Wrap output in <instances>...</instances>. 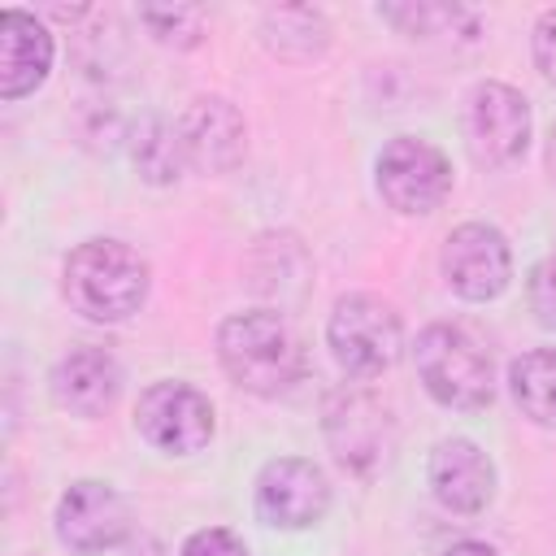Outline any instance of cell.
Here are the masks:
<instances>
[{
  "label": "cell",
  "instance_id": "d4e9b609",
  "mask_svg": "<svg viewBox=\"0 0 556 556\" xmlns=\"http://www.w3.org/2000/svg\"><path fill=\"white\" fill-rule=\"evenodd\" d=\"M547 169H552V178H556V126H552V135H547Z\"/></svg>",
  "mask_w": 556,
  "mask_h": 556
},
{
  "label": "cell",
  "instance_id": "9a60e30c",
  "mask_svg": "<svg viewBox=\"0 0 556 556\" xmlns=\"http://www.w3.org/2000/svg\"><path fill=\"white\" fill-rule=\"evenodd\" d=\"M52 30L26 13V9H4L0 13V96L22 100L35 87H43L52 70Z\"/></svg>",
  "mask_w": 556,
  "mask_h": 556
},
{
  "label": "cell",
  "instance_id": "3957f363",
  "mask_svg": "<svg viewBox=\"0 0 556 556\" xmlns=\"http://www.w3.org/2000/svg\"><path fill=\"white\" fill-rule=\"evenodd\" d=\"M426 395L452 413H478L495 395V365L486 348L456 321H430L413 343Z\"/></svg>",
  "mask_w": 556,
  "mask_h": 556
},
{
  "label": "cell",
  "instance_id": "277c9868",
  "mask_svg": "<svg viewBox=\"0 0 556 556\" xmlns=\"http://www.w3.org/2000/svg\"><path fill=\"white\" fill-rule=\"evenodd\" d=\"M326 348L339 361L348 378H378L387 374L404 352V321L395 304H387L374 291L339 295L326 321Z\"/></svg>",
  "mask_w": 556,
  "mask_h": 556
},
{
  "label": "cell",
  "instance_id": "ba28073f",
  "mask_svg": "<svg viewBox=\"0 0 556 556\" xmlns=\"http://www.w3.org/2000/svg\"><path fill=\"white\" fill-rule=\"evenodd\" d=\"M465 139L473 161L513 165L530 148V100L500 78H486L465 100Z\"/></svg>",
  "mask_w": 556,
  "mask_h": 556
},
{
  "label": "cell",
  "instance_id": "9c48e42d",
  "mask_svg": "<svg viewBox=\"0 0 556 556\" xmlns=\"http://www.w3.org/2000/svg\"><path fill=\"white\" fill-rule=\"evenodd\" d=\"M439 269L460 300L486 304V300L504 295L513 282V248H508L504 230H495L486 222H460L443 239Z\"/></svg>",
  "mask_w": 556,
  "mask_h": 556
},
{
  "label": "cell",
  "instance_id": "6da1fadb",
  "mask_svg": "<svg viewBox=\"0 0 556 556\" xmlns=\"http://www.w3.org/2000/svg\"><path fill=\"white\" fill-rule=\"evenodd\" d=\"M217 361L226 378L252 395H282L304 378V348L274 308H243L217 326Z\"/></svg>",
  "mask_w": 556,
  "mask_h": 556
},
{
  "label": "cell",
  "instance_id": "e0dca14e",
  "mask_svg": "<svg viewBox=\"0 0 556 556\" xmlns=\"http://www.w3.org/2000/svg\"><path fill=\"white\" fill-rule=\"evenodd\" d=\"M508 391L521 408L543 430H556V348H530L508 365Z\"/></svg>",
  "mask_w": 556,
  "mask_h": 556
},
{
  "label": "cell",
  "instance_id": "44dd1931",
  "mask_svg": "<svg viewBox=\"0 0 556 556\" xmlns=\"http://www.w3.org/2000/svg\"><path fill=\"white\" fill-rule=\"evenodd\" d=\"M526 300H530V313L543 330H556V252L543 256L530 278H526Z\"/></svg>",
  "mask_w": 556,
  "mask_h": 556
},
{
  "label": "cell",
  "instance_id": "d6986e66",
  "mask_svg": "<svg viewBox=\"0 0 556 556\" xmlns=\"http://www.w3.org/2000/svg\"><path fill=\"white\" fill-rule=\"evenodd\" d=\"M130 156H135V169H139L148 182H156V187L174 182L178 169L187 165V152H182V139H178V122H161V117L143 122V126L135 130Z\"/></svg>",
  "mask_w": 556,
  "mask_h": 556
},
{
  "label": "cell",
  "instance_id": "7402d4cb",
  "mask_svg": "<svg viewBox=\"0 0 556 556\" xmlns=\"http://www.w3.org/2000/svg\"><path fill=\"white\" fill-rule=\"evenodd\" d=\"M178 556H252V552H248V543H243L235 530H226V526H204V530H195V534L182 539Z\"/></svg>",
  "mask_w": 556,
  "mask_h": 556
},
{
  "label": "cell",
  "instance_id": "cb8c5ba5",
  "mask_svg": "<svg viewBox=\"0 0 556 556\" xmlns=\"http://www.w3.org/2000/svg\"><path fill=\"white\" fill-rule=\"evenodd\" d=\"M443 556H500L491 543H482V539H460V543H452Z\"/></svg>",
  "mask_w": 556,
  "mask_h": 556
},
{
  "label": "cell",
  "instance_id": "4fadbf2b",
  "mask_svg": "<svg viewBox=\"0 0 556 556\" xmlns=\"http://www.w3.org/2000/svg\"><path fill=\"white\" fill-rule=\"evenodd\" d=\"M426 478H430L434 500L447 513H456V517L482 513L491 504V495H495V465H491V456L473 439H443V443H434Z\"/></svg>",
  "mask_w": 556,
  "mask_h": 556
},
{
  "label": "cell",
  "instance_id": "ac0fdd59",
  "mask_svg": "<svg viewBox=\"0 0 556 556\" xmlns=\"http://www.w3.org/2000/svg\"><path fill=\"white\" fill-rule=\"evenodd\" d=\"M378 17L391 22L400 35L413 39H473L478 30V13L465 4H447V0H404V4H378Z\"/></svg>",
  "mask_w": 556,
  "mask_h": 556
},
{
  "label": "cell",
  "instance_id": "8992f818",
  "mask_svg": "<svg viewBox=\"0 0 556 556\" xmlns=\"http://www.w3.org/2000/svg\"><path fill=\"white\" fill-rule=\"evenodd\" d=\"M374 182L387 208L404 217H426L452 191V161L443 156L439 143L421 135H395L382 143L374 161Z\"/></svg>",
  "mask_w": 556,
  "mask_h": 556
},
{
  "label": "cell",
  "instance_id": "7c38bea8",
  "mask_svg": "<svg viewBox=\"0 0 556 556\" xmlns=\"http://www.w3.org/2000/svg\"><path fill=\"white\" fill-rule=\"evenodd\" d=\"M187 165L200 174H230L248 152V122L226 96H195L178 117Z\"/></svg>",
  "mask_w": 556,
  "mask_h": 556
},
{
  "label": "cell",
  "instance_id": "603a6c76",
  "mask_svg": "<svg viewBox=\"0 0 556 556\" xmlns=\"http://www.w3.org/2000/svg\"><path fill=\"white\" fill-rule=\"evenodd\" d=\"M530 48H534V65H539V74L556 87V9H543V13H539L534 35H530Z\"/></svg>",
  "mask_w": 556,
  "mask_h": 556
},
{
  "label": "cell",
  "instance_id": "52a82bcc",
  "mask_svg": "<svg viewBox=\"0 0 556 556\" xmlns=\"http://www.w3.org/2000/svg\"><path fill=\"white\" fill-rule=\"evenodd\" d=\"M135 430L156 452L191 456V452H204L213 443L217 413L200 387L178 382V378H161V382L143 387L139 404H135Z\"/></svg>",
  "mask_w": 556,
  "mask_h": 556
},
{
  "label": "cell",
  "instance_id": "5bb4252c",
  "mask_svg": "<svg viewBox=\"0 0 556 556\" xmlns=\"http://www.w3.org/2000/svg\"><path fill=\"white\" fill-rule=\"evenodd\" d=\"M48 391H52L56 408H65L74 417H104L122 395V365L104 348H91V343L70 348L52 365Z\"/></svg>",
  "mask_w": 556,
  "mask_h": 556
},
{
  "label": "cell",
  "instance_id": "7a4b0ae2",
  "mask_svg": "<svg viewBox=\"0 0 556 556\" xmlns=\"http://www.w3.org/2000/svg\"><path fill=\"white\" fill-rule=\"evenodd\" d=\"M152 287L148 261L122 239H83L61 265V291L87 321H126Z\"/></svg>",
  "mask_w": 556,
  "mask_h": 556
},
{
  "label": "cell",
  "instance_id": "5b68a950",
  "mask_svg": "<svg viewBox=\"0 0 556 556\" xmlns=\"http://www.w3.org/2000/svg\"><path fill=\"white\" fill-rule=\"evenodd\" d=\"M321 430H326V443H330L334 460L348 473H361V478L378 473L391 456V443H395L391 408L361 382H343L326 395Z\"/></svg>",
  "mask_w": 556,
  "mask_h": 556
},
{
  "label": "cell",
  "instance_id": "8fae6325",
  "mask_svg": "<svg viewBox=\"0 0 556 556\" xmlns=\"http://www.w3.org/2000/svg\"><path fill=\"white\" fill-rule=\"evenodd\" d=\"M56 539L78 552V556H96V552H109L117 547L126 534H130V508L126 500L100 482V478H78L61 491L56 500Z\"/></svg>",
  "mask_w": 556,
  "mask_h": 556
},
{
  "label": "cell",
  "instance_id": "2e32d148",
  "mask_svg": "<svg viewBox=\"0 0 556 556\" xmlns=\"http://www.w3.org/2000/svg\"><path fill=\"white\" fill-rule=\"evenodd\" d=\"M261 39L278 61H313L330 43V22L321 9L308 4H282L261 17Z\"/></svg>",
  "mask_w": 556,
  "mask_h": 556
},
{
  "label": "cell",
  "instance_id": "ffe728a7",
  "mask_svg": "<svg viewBox=\"0 0 556 556\" xmlns=\"http://www.w3.org/2000/svg\"><path fill=\"white\" fill-rule=\"evenodd\" d=\"M139 22L165 48H195L204 39V9L195 4H143Z\"/></svg>",
  "mask_w": 556,
  "mask_h": 556
},
{
  "label": "cell",
  "instance_id": "30bf717a",
  "mask_svg": "<svg viewBox=\"0 0 556 556\" xmlns=\"http://www.w3.org/2000/svg\"><path fill=\"white\" fill-rule=\"evenodd\" d=\"M330 513V478L304 456H278L256 473V517L274 530H308Z\"/></svg>",
  "mask_w": 556,
  "mask_h": 556
}]
</instances>
